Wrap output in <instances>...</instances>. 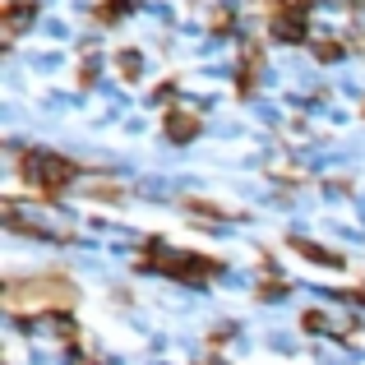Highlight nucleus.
Returning a JSON list of instances; mask_svg holds the SVG:
<instances>
[{
	"label": "nucleus",
	"mask_w": 365,
	"mask_h": 365,
	"mask_svg": "<svg viewBox=\"0 0 365 365\" xmlns=\"http://www.w3.org/2000/svg\"><path fill=\"white\" fill-rule=\"evenodd\" d=\"M70 301H79V292H74L70 282H61V277H42V282H5V305L9 310L33 305V310L51 314V310H65Z\"/></svg>",
	"instance_id": "f257e3e1"
},
{
	"label": "nucleus",
	"mask_w": 365,
	"mask_h": 365,
	"mask_svg": "<svg viewBox=\"0 0 365 365\" xmlns=\"http://www.w3.org/2000/svg\"><path fill=\"white\" fill-rule=\"evenodd\" d=\"M24 176L33 180V185L42 190V195H61V190L74 180V167L61 158V153L37 148V153H28V158H24Z\"/></svg>",
	"instance_id": "f03ea898"
},
{
	"label": "nucleus",
	"mask_w": 365,
	"mask_h": 365,
	"mask_svg": "<svg viewBox=\"0 0 365 365\" xmlns=\"http://www.w3.org/2000/svg\"><path fill=\"white\" fill-rule=\"evenodd\" d=\"M143 268H162V273H171V277H190V282H204V277H213V273H217L213 259H199V255H171V250H162V245L143 250Z\"/></svg>",
	"instance_id": "7ed1b4c3"
},
{
	"label": "nucleus",
	"mask_w": 365,
	"mask_h": 365,
	"mask_svg": "<svg viewBox=\"0 0 365 365\" xmlns=\"http://www.w3.org/2000/svg\"><path fill=\"white\" fill-rule=\"evenodd\" d=\"M0 9H5V37H9V42H14V37L37 19V5H33V0H9V5H0Z\"/></svg>",
	"instance_id": "20e7f679"
},
{
	"label": "nucleus",
	"mask_w": 365,
	"mask_h": 365,
	"mask_svg": "<svg viewBox=\"0 0 365 365\" xmlns=\"http://www.w3.org/2000/svg\"><path fill=\"white\" fill-rule=\"evenodd\" d=\"M305 24H301V9H282V14H273V37L277 42H301Z\"/></svg>",
	"instance_id": "39448f33"
},
{
	"label": "nucleus",
	"mask_w": 365,
	"mask_h": 365,
	"mask_svg": "<svg viewBox=\"0 0 365 365\" xmlns=\"http://www.w3.org/2000/svg\"><path fill=\"white\" fill-rule=\"evenodd\" d=\"M167 134H171V139H195V134H199V116H195V111H185V107H176V111H171V116H167Z\"/></svg>",
	"instance_id": "423d86ee"
},
{
	"label": "nucleus",
	"mask_w": 365,
	"mask_h": 365,
	"mask_svg": "<svg viewBox=\"0 0 365 365\" xmlns=\"http://www.w3.org/2000/svg\"><path fill=\"white\" fill-rule=\"evenodd\" d=\"M42 324H46V329H51V333H56V338H61V342L79 338V329H74V324L65 319V314H51V319H42Z\"/></svg>",
	"instance_id": "0eeeda50"
},
{
	"label": "nucleus",
	"mask_w": 365,
	"mask_h": 365,
	"mask_svg": "<svg viewBox=\"0 0 365 365\" xmlns=\"http://www.w3.org/2000/svg\"><path fill=\"white\" fill-rule=\"evenodd\" d=\"M296 250H301V255H305V259H314V264H333V268H338V264H342V259H338V255H329V250H319V245H310V241H296Z\"/></svg>",
	"instance_id": "6e6552de"
},
{
	"label": "nucleus",
	"mask_w": 365,
	"mask_h": 365,
	"mask_svg": "<svg viewBox=\"0 0 365 365\" xmlns=\"http://www.w3.org/2000/svg\"><path fill=\"white\" fill-rule=\"evenodd\" d=\"M116 65H120L125 79H139V56H134V51H120V56H116Z\"/></svg>",
	"instance_id": "1a4fd4ad"
},
{
	"label": "nucleus",
	"mask_w": 365,
	"mask_h": 365,
	"mask_svg": "<svg viewBox=\"0 0 365 365\" xmlns=\"http://www.w3.org/2000/svg\"><path fill=\"white\" fill-rule=\"evenodd\" d=\"M88 195H93V199H120V190H116V185H107V180H93Z\"/></svg>",
	"instance_id": "9d476101"
},
{
	"label": "nucleus",
	"mask_w": 365,
	"mask_h": 365,
	"mask_svg": "<svg viewBox=\"0 0 365 365\" xmlns=\"http://www.w3.org/2000/svg\"><path fill=\"white\" fill-rule=\"evenodd\" d=\"M305 329H310V333H319V329H329V319H324V314H305Z\"/></svg>",
	"instance_id": "9b49d317"
}]
</instances>
